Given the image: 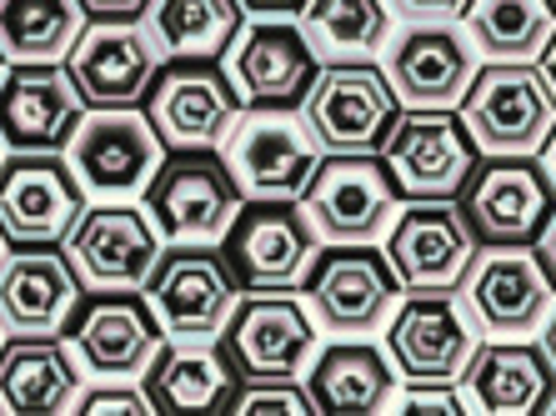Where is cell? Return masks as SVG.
Returning a JSON list of instances; mask_svg holds the SVG:
<instances>
[{"mask_svg":"<svg viewBox=\"0 0 556 416\" xmlns=\"http://www.w3.org/2000/svg\"><path fill=\"white\" fill-rule=\"evenodd\" d=\"M80 366L61 337H5L0 341V412L61 416L76 412Z\"/></svg>","mask_w":556,"mask_h":416,"instance_id":"cell-27","label":"cell"},{"mask_svg":"<svg viewBox=\"0 0 556 416\" xmlns=\"http://www.w3.org/2000/svg\"><path fill=\"white\" fill-rule=\"evenodd\" d=\"M80 116H86V101L61 61L0 71V146L11 156H26V151L61 156Z\"/></svg>","mask_w":556,"mask_h":416,"instance_id":"cell-23","label":"cell"},{"mask_svg":"<svg viewBox=\"0 0 556 416\" xmlns=\"http://www.w3.org/2000/svg\"><path fill=\"white\" fill-rule=\"evenodd\" d=\"M80 306V281L65 251L11 247L0 256V331L5 337H61Z\"/></svg>","mask_w":556,"mask_h":416,"instance_id":"cell-25","label":"cell"},{"mask_svg":"<svg viewBox=\"0 0 556 416\" xmlns=\"http://www.w3.org/2000/svg\"><path fill=\"white\" fill-rule=\"evenodd\" d=\"M80 0H0V55L5 65H51L76 46Z\"/></svg>","mask_w":556,"mask_h":416,"instance_id":"cell-32","label":"cell"},{"mask_svg":"<svg viewBox=\"0 0 556 416\" xmlns=\"http://www.w3.org/2000/svg\"><path fill=\"white\" fill-rule=\"evenodd\" d=\"M76 412L80 416H151V402L130 381H96L91 391L76 396Z\"/></svg>","mask_w":556,"mask_h":416,"instance_id":"cell-34","label":"cell"},{"mask_svg":"<svg viewBox=\"0 0 556 416\" xmlns=\"http://www.w3.org/2000/svg\"><path fill=\"white\" fill-rule=\"evenodd\" d=\"M466 412L481 416H531L546 412L556 396V366L546 362L542 341L492 337L477 341V352L456 377Z\"/></svg>","mask_w":556,"mask_h":416,"instance_id":"cell-24","label":"cell"},{"mask_svg":"<svg viewBox=\"0 0 556 416\" xmlns=\"http://www.w3.org/2000/svg\"><path fill=\"white\" fill-rule=\"evenodd\" d=\"M536 65H542L546 86H552V96H556V36H552V46H546V51H542V61H536Z\"/></svg>","mask_w":556,"mask_h":416,"instance_id":"cell-42","label":"cell"},{"mask_svg":"<svg viewBox=\"0 0 556 416\" xmlns=\"http://www.w3.org/2000/svg\"><path fill=\"white\" fill-rule=\"evenodd\" d=\"M536 161H542L546 181H552V191H556V126H552V136H546V141H542V151H536Z\"/></svg>","mask_w":556,"mask_h":416,"instance_id":"cell-40","label":"cell"},{"mask_svg":"<svg viewBox=\"0 0 556 416\" xmlns=\"http://www.w3.org/2000/svg\"><path fill=\"white\" fill-rule=\"evenodd\" d=\"M80 11L91 21H141L146 0H80Z\"/></svg>","mask_w":556,"mask_h":416,"instance_id":"cell-37","label":"cell"},{"mask_svg":"<svg viewBox=\"0 0 556 416\" xmlns=\"http://www.w3.org/2000/svg\"><path fill=\"white\" fill-rule=\"evenodd\" d=\"M477 156H536L556 126V96L542 65L527 61H481L466 96L456 101Z\"/></svg>","mask_w":556,"mask_h":416,"instance_id":"cell-2","label":"cell"},{"mask_svg":"<svg viewBox=\"0 0 556 416\" xmlns=\"http://www.w3.org/2000/svg\"><path fill=\"white\" fill-rule=\"evenodd\" d=\"M61 156L91 201H130L166 161V146L136 105H105L76 121Z\"/></svg>","mask_w":556,"mask_h":416,"instance_id":"cell-5","label":"cell"},{"mask_svg":"<svg viewBox=\"0 0 556 416\" xmlns=\"http://www.w3.org/2000/svg\"><path fill=\"white\" fill-rule=\"evenodd\" d=\"M220 166L236 181L241 201H301L306 181L321 166V146L296 111L281 105H241V116L216 146Z\"/></svg>","mask_w":556,"mask_h":416,"instance_id":"cell-1","label":"cell"},{"mask_svg":"<svg viewBox=\"0 0 556 416\" xmlns=\"http://www.w3.org/2000/svg\"><path fill=\"white\" fill-rule=\"evenodd\" d=\"M61 337L76 366L96 381H141L155 346L166 341L141 291H91V301H80Z\"/></svg>","mask_w":556,"mask_h":416,"instance_id":"cell-17","label":"cell"},{"mask_svg":"<svg viewBox=\"0 0 556 416\" xmlns=\"http://www.w3.org/2000/svg\"><path fill=\"white\" fill-rule=\"evenodd\" d=\"M220 71L231 80V91L241 105H281L296 111L301 96L311 91V80L321 71L316 51L306 46L296 21L286 15H251L231 36Z\"/></svg>","mask_w":556,"mask_h":416,"instance_id":"cell-16","label":"cell"},{"mask_svg":"<svg viewBox=\"0 0 556 416\" xmlns=\"http://www.w3.org/2000/svg\"><path fill=\"white\" fill-rule=\"evenodd\" d=\"M146 216L166 247H220V236L241 211V191L226 176L216 151H176L155 166L141 191Z\"/></svg>","mask_w":556,"mask_h":416,"instance_id":"cell-4","label":"cell"},{"mask_svg":"<svg viewBox=\"0 0 556 416\" xmlns=\"http://www.w3.org/2000/svg\"><path fill=\"white\" fill-rule=\"evenodd\" d=\"M236 116L241 101L216 61H166L146 91V121L166 151H216Z\"/></svg>","mask_w":556,"mask_h":416,"instance_id":"cell-18","label":"cell"},{"mask_svg":"<svg viewBox=\"0 0 556 416\" xmlns=\"http://www.w3.org/2000/svg\"><path fill=\"white\" fill-rule=\"evenodd\" d=\"M542 352H546V362L556 366V301H552V312H546V322H542Z\"/></svg>","mask_w":556,"mask_h":416,"instance_id":"cell-41","label":"cell"},{"mask_svg":"<svg viewBox=\"0 0 556 416\" xmlns=\"http://www.w3.org/2000/svg\"><path fill=\"white\" fill-rule=\"evenodd\" d=\"M141 297L166 341H220L241 287L211 247H166Z\"/></svg>","mask_w":556,"mask_h":416,"instance_id":"cell-12","label":"cell"},{"mask_svg":"<svg viewBox=\"0 0 556 416\" xmlns=\"http://www.w3.org/2000/svg\"><path fill=\"white\" fill-rule=\"evenodd\" d=\"M396 412H437V416H462L466 402L456 381H406L402 391H391Z\"/></svg>","mask_w":556,"mask_h":416,"instance_id":"cell-35","label":"cell"},{"mask_svg":"<svg viewBox=\"0 0 556 416\" xmlns=\"http://www.w3.org/2000/svg\"><path fill=\"white\" fill-rule=\"evenodd\" d=\"M296 116L306 121V130L316 136L326 156L331 151H371L376 156L387 130L402 116V101H396L376 61H337L316 71Z\"/></svg>","mask_w":556,"mask_h":416,"instance_id":"cell-8","label":"cell"},{"mask_svg":"<svg viewBox=\"0 0 556 416\" xmlns=\"http://www.w3.org/2000/svg\"><path fill=\"white\" fill-rule=\"evenodd\" d=\"M381 256L402 291H456L466 261L477 256V236L456 201H406L381 236Z\"/></svg>","mask_w":556,"mask_h":416,"instance_id":"cell-19","label":"cell"},{"mask_svg":"<svg viewBox=\"0 0 556 416\" xmlns=\"http://www.w3.org/2000/svg\"><path fill=\"white\" fill-rule=\"evenodd\" d=\"M301 387L311 396V412H387L396 391V366L387 346H371L366 337H341L331 346H316L301 371Z\"/></svg>","mask_w":556,"mask_h":416,"instance_id":"cell-28","label":"cell"},{"mask_svg":"<svg viewBox=\"0 0 556 416\" xmlns=\"http://www.w3.org/2000/svg\"><path fill=\"white\" fill-rule=\"evenodd\" d=\"M226 412H236V416H311V396L301 381H241Z\"/></svg>","mask_w":556,"mask_h":416,"instance_id":"cell-33","label":"cell"},{"mask_svg":"<svg viewBox=\"0 0 556 416\" xmlns=\"http://www.w3.org/2000/svg\"><path fill=\"white\" fill-rule=\"evenodd\" d=\"M0 341H5V331H0Z\"/></svg>","mask_w":556,"mask_h":416,"instance_id":"cell-47","label":"cell"},{"mask_svg":"<svg viewBox=\"0 0 556 416\" xmlns=\"http://www.w3.org/2000/svg\"><path fill=\"white\" fill-rule=\"evenodd\" d=\"M301 36L321 65L337 61H376L387 36L396 30L387 0H306L296 15Z\"/></svg>","mask_w":556,"mask_h":416,"instance_id":"cell-30","label":"cell"},{"mask_svg":"<svg viewBox=\"0 0 556 416\" xmlns=\"http://www.w3.org/2000/svg\"><path fill=\"white\" fill-rule=\"evenodd\" d=\"M376 156L406 201H456L477 171V146L456 111H402Z\"/></svg>","mask_w":556,"mask_h":416,"instance_id":"cell-13","label":"cell"},{"mask_svg":"<svg viewBox=\"0 0 556 416\" xmlns=\"http://www.w3.org/2000/svg\"><path fill=\"white\" fill-rule=\"evenodd\" d=\"M0 71H5V55H0Z\"/></svg>","mask_w":556,"mask_h":416,"instance_id":"cell-44","label":"cell"},{"mask_svg":"<svg viewBox=\"0 0 556 416\" xmlns=\"http://www.w3.org/2000/svg\"><path fill=\"white\" fill-rule=\"evenodd\" d=\"M236 0H146L141 30L161 61H220L241 30Z\"/></svg>","mask_w":556,"mask_h":416,"instance_id":"cell-29","label":"cell"},{"mask_svg":"<svg viewBox=\"0 0 556 416\" xmlns=\"http://www.w3.org/2000/svg\"><path fill=\"white\" fill-rule=\"evenodd\" d=\"M552 5H556V0H552Z\"/></svg>","mask_w":556,"mask_h":416,"instance_id":"cell-48","label":"cell"},{"mask_svg":"<svg viewBox=\"0 0 556 416\" xmlns=\"http://www.w3.org/2000/svg\"><path fill=\"white\" fill-rule=\"evenodd\" d=\"M86 191L51 151L0 161V241L5 247H61L76 226Z\"/></svg>","mask_w":556,"mask_h":416,"instance_id":"cell-21","label":"cell"},{"mask_svg":"<svg viewBox=\"0 0 556 416\" xmlns=\"http://www.w3.org/2000/svg\"><path fill=\"white\" fill-rule=\"evenodd\" d=\"M0 161H5V146H0Z\"/></svg>","mask_w":556,"mask_h":416,"instance_id":"cell-46","label":"cell"},{"mask_svg":"<svg viewBox=\"0 0 556 416\" xmlns=\"http://www.w3.org/2000/svg\"><path fill=\"white\" fill-rule=\"evenodd\" d=\"M236 5H241V15H286V21H296L301 15V5H306V0H236Z\"/></svg>","mask_w":556,"mask_h":416,"instance_id":"cell-39","label":"cell"},{"mask_svg":"<svg viewBox=\"0 0 556 416\" xmlns=\"http://www.w3.org/2000/svg\"><path fill=\"white\" fill-rule=\"evenodd\" d=\"M321 236L311 231L296 201H241L220 236V261L241 291H296Z\"/></svg>","mask_w":556,"mask_h":416,"instance_id":"cell-7","label":"cell"},{"mask_svg":"<svg viewBox=\"0 0 556 416\" xmlns=\"http://www.w3.org/2000/svg\"><path fill=\"white\" fill-rule=\"evenodd\" d=\"M61 65L86 111H105V105H141L166 61L155 55L141 21H91V26H80L76 46L65 51Z\"/></svg>","mask_w":556,"mask_h":416,"instance_id":"cell-22","label":"cell"},{"mask_svg":"<svg viewBox=\"0 0 556 416\" xmlns=\"http://www.w3.org/2000/svg\"><path fill=\"white\" fill-rule=\"evenodd\" d=\"M462 30L481 51V61H527L536 65L556 36L552 0H466Z\"/></svg>","mask_w":556,"mask_h":416,"instance_id":"cell-31","label":"cell"},{"mask_svg":"<svg viewBox=\"0 0 556 416\" xmlns=\"http://www.w3.org/2000/svg\"><path fill=\"white\" fill-rule=\"evenodd\" d=\"M321 346V326L291 291H247L220 331V352L241 381H301Z\"/></svg>","mask_w":556,"mask_h":416,"instance_id":"cell-10","label":"cell"},{"mask_svg":"<svg viewBox=\"0 0 556 416\" xmlns=\"http://www.w3.org/2000/svg\"><path fill=\"white\" fill-rule=\"evenodd\" d=\"M301 216L321 247H376L387 236L402 196L391 186L381 156L371 151H331L301 191Z\"/></svg>","mask_w":556,"mask_h":416,"instance_id":"cell-3","label":"cell"},{"mask_svg":"<svg viewBox=\"0 0 556 416\" xmlns=\"http://www.w3.org/2000/svg\"><path fill=\"white\" fill-rule=\"evenodd\" d=\"M546 412H552V416H556V396H552V406H546Z\"/></svg>","mask_w":556,"mask_h":416,"instance_id":"cell-43","label":"cell"},{"mask_svg":"<svg viewBox=\"0 0 556 416\" xmlns=\"http://www.w3.org/2000/svg\"><path fill=\"white\" fill-rule=\"evenodd\" d=\"M236 387H241V377L216 341H161L151 366L141 371V391L151 412L170 416L226 412Z\"/></svg>","mask_w":556,"mask_h":416,"instance_id":"cell-26","label":"cell"},{"mask_svg":"<svg viewBox=\"0 0 556 416\" xmlns=\"http://www.w3.org/2000/svg\"><path fill=\"white\" fill-rule=\"evenodd\" d=\"M0 256H5V241H0Z\"/></svg>","mask_w":556,"mask_h":416,"instance_id":"cell-45","label":"cell"},{"mask_svg":"<svg viewBox=\"0 0 556 416\" xmlns=\"http://www.w3.org/2000/svg\"><path fill=\"white\" fill-rule=\"evenodd\" d=\"M456 291H462L456 297L462 312L486 337H531V331H542L556 301L552 276H546V266L536 261L531 247H477Z\"/></svg>","mask_w":556,"mask_h":416,"instance_id":"cell-11","label":"cell"},{"mask_svg":"<svg viewBox=\"0 0 556 416\" xmlns=\"http://www.w3.org/2000/svg\"><path fill=\"white\" fill-rule=\"evenodd\" d=\"M531 251H536V261L546 266V276H552V287H556V206H552V216H546V226L536 231Z\"/></svg>","mask_w":556,"mask_h":416,"instance_id":"cell-38","label":"cell"},{"mask_svg":"<svg viewBox=\"0 0 556 416\" xmlns=\"http://www.w3.org/2000/svg\"><path fill=\"white\" fill-rule=\"evenodd\" d=\"M306 312L326 337H371L387 326L391 306L402 297L387 256L376 247H326L316 251L306 281Z\"/></svg>","mask_w":556,"mask_h":416,"instance_id":"cell-14","label":"cell"},{"mask_svg":"<svg viewBox=\"0 0 556 416\" xmlns=\"http://www.w3.org/2000/svg\"><path fill=\"white\" fill-rule=\"evenodd\" d=\"M556 206V191L536 156H486L462 186V222L477 247H531Z\"/></svg>","mask_w":556,"mask_h":416,"instance_id":"cell-15","label":"cell"},{"mask_svg":"<svg viewBox=\"0 0 556 416\" xmlns=\"http://www.w3.org/2000/svg\"><path fill=\"white\" fill-rule=\"evenodd\" d=\"M387 5L402 21H456L466 0H387Z\"/></svg>","mask_w":556,"mask_h":416,"instance_id":"cell-36","label":"cell"},{"mask_svg":"<svg viewBox=\"0 0 556 416\" xmlns=\"http://www.w3.org/2000/svg\"><path fill=\"white\" fill-rule=\"evenodd\" d=\"M477 71L481 51L462 21H406L381 46V76L402 111H456Z\"/></svg>","mask_w":556,"mask_h":416,"instance_id":"cell-9","label":"cell"},{"mask_svg":"<svg viewBox=\"0 0 556 416\" xmlns=\"http://www.w3.org/2000/svg\"><path fill=\"white\" fill-rule=\"evenodd\" d=\"M477 341V326L452 291H406L387 316V356L406 381H456Z\"/></svg>","mask_w":556,"mask_h":416,"instance_id":"cell-20","label":"cell"},{"mask_svg":"<svg viewBox=\"0 0 556 416\" xmlns=\"http://www.w3.org/2000/svg\"><path fill=\"white\" fill-rule=\"evenodd\" d=\"M80 291H146L151 272L166 256L146 206L130 201H91L61 241Z\"/></svg>","mask_w":556,"mask_h":416,"instance_id":"cell-6","label":"cell"}]
</instances>
